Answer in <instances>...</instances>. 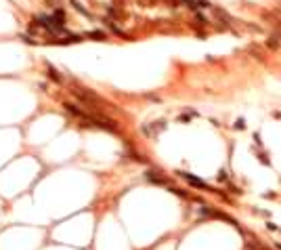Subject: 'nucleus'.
Returning a JSON list of instances; mask_svg holds the SVG:
<instances>
[{
  "label": "nucleus",
  "instance_id": "f257e3e1",
  "mask_svg": "<svg viewBox=\"0 0 281 250\" xmlns=\"http://www.w3.org/2000/svg\"><path fill=\"white\" fill-rule=\"evenodd\" d=\"M178 177H183L187 183H191L193 187H199V189H206V191H212L210 189V185L206 183V181H201V179H197V177H193L191 172H178Z\"/></svg>",
  "mask_w": 281,
  "mask_h": 250
},
{
  "label": "nucleus",
  "instance_id": "f03ea898",
  "mask_svg": "<svg viewBox=\"0 0 281 250\" xmlns=\"http://www.w3.org/2000/svg\"><path fill=\"white\" fill-rule=\"evenodd\" d=\"M147 179H149L151 183H155V185H166V181H164V179H159L153 170H149V172H147Z\"/></svg>",
  "mask_w": 281,
  "mask_h": 250
},
{
  "label": "nucleus",
  "instance_id": "7ed1b4c3",
  "mask_svg": "<svg viewBox=\"0 0 281 250\" xmlns=\"http://www.w3.org/2000/svg\"><path fill=\"white\" fill-rule=\"evenodd\" d=\"M69 2H71V6H74V8H76L78 13H82V15H86V17H90V13L86 11V6H82V4H80L78 0H69Z\"/></svg>",
  "mask_w": 281,
  "mask_h": 250
},
{
  "label": "nucleus",
  "instance_id": "20e7f679",
  "mask_svg": "<svg viewBox=\"0 0 281 250\" xmlns=\"http://www.w3.org/2000/svg\"><path fill=\"white\" fill-rule=\"evenodd\" d=\"M269 46H271V48H277V46H279V36H271Z\"/></svg>",
  "mask_w": 281,
  "mask_h": 250
}]
</instances>
